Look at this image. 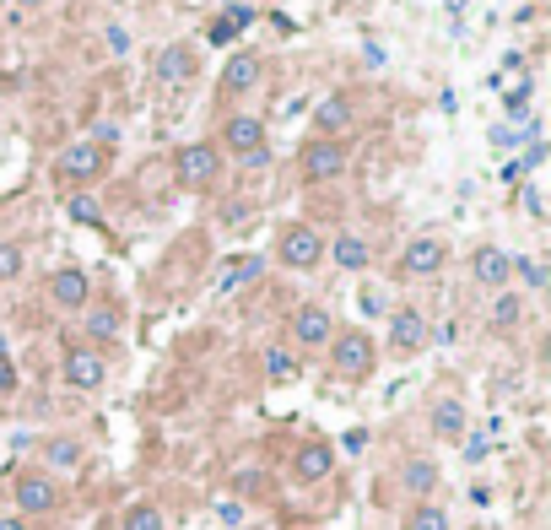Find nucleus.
Wrapping results in <instances>:
<instances>
[{
    "label": "nucleus",
    "instance_id": "obj_30",
    "mask_svg": "<svg viewBox=\"0 0 551 530\" xmlns=\"http://www.w3.org/2000/svg\"><path fill=\"white\" fill-rule=\"evenodd\" d=\"M11 390H17V363H11L6 352H0V401H6Z\"/></svg>",
    "mask_w": 551,
    "mask_h": 530
},
{
    "label": "nucleus",
    "instance_id": "obj_15",
    "mask_svg": "<svg viewBox=\"0 0 551 530\" xmlns=\"http://www.w3.org/2000/svg\"><path fill=\"white\" fill-rule=\"evenodd\" d=\"M87 293H92V287H87V276L76 271V265H71V271H55V282H49V298H55L60 309H82Z\"/></svg>",
    "mask_w": 551,
    "mask_h": 530
},
{
    "label": "nucleus",
    "instance_id": "obj_2",
    "mask_svg": "<svg viewBox=\"0 0 551 530\" xmlns=\"http://www.w3.org/2000/svg\"><path fill=\"white\" fill-rule=\"evenodd\" d=\"M276 249H281V265H292V271H314L325 260V238L308 228V222H287Z\"/></svg>",
    "mask_w": 551,
    "mask_h": 530
},
{
    "label": "nucleus",
    "instance_id": "obj_5",
    "mask_svg": "<svg viewBox=\"0 0 551 530\" xmlns=\"http://www.w3.org/2000/svg\"><path fill=\"white\" fill-rule=\"evenodd\" d=\"M222 141H227V152H238L244 163L260 168L265 163V125L254 114H238V119H227V130H222Z\"/></svg>",
    "mask_w": 551,
    "mask_h": 530
},
{
    "label": "nucleus",
    "instance_id": "obj_18",
    "mask_svg": "<svg viewBox=\"0 0 551 530\" xmlns=\"http://www.w3.org/2000/svg\"><path fill=\"white\" fill-rule=\"evenodd\" d=\"M433 433L438 439H465V406L460 401H438L433 406Z\"/></svg>",
    "mask_w": 551,
    "mask_h": 530
},
{
    "label": "nucleus",
    "instance_id": "obj_16",
    "mask_svg": "<svg viewBox=\"0 0 551 530\" xmlns=\"http://www.w3.org/2000/svg\"><path fill=\"white\" fill-rule=\"evenodd\" d=\"M260 271H265V260H260V255H238V260H227V265H222V276H217V293H238L244 282H260Z\"/></svg>",
    "mask_w": 551,
    "mask_h": 530
},
{
    "label": "nucleus",
    "instance_id": "obj_22",
    "mask_svg": "<svg viewBox=\"0 0 551 530\" xmlns=\"http://www.w3.org/2000/svg\"><path fill=\"white\" fill-rule=\"evenodd\" d=\"M125 530H168L163 509H157V503H130V509H125Z\"/></svg>",
    "mask_w": 551,
    "mask_h": 530
},
{
    "label": "nucleus",
    "instance_id": "obj_28",
    "mask_svg": "<svg viewBox=\"0 0 551 530\" xmlns=\"http://www.w3.org/2000/svg\"><path fill=\"white\" fill-rule=\"evenodd\" d=\"M492 325H497V330L519 325V298H497V303H492Z\"/></svg>",
    "mask_w": 551,
    "mask_h": 530
},
{
    "label": "nucleus",
    "instance_id": "obj_4",
    "mask_svg": "<svg viewBox=\"0 0 551 530\" xmlns=\"http://www.w3.org/2000/svg\"><path fill=\"white\" fill-rule=\"evenodd\" d=\"M298 163H303V179L308 184H325V179H341L346 174V152H341V141H330V136L308 141Z\"/></svg>",
    "mask_w": 551,
    "mask_h": 530
},
{
    "label": "nucleus",
    "instance_id": "obj_13",
    "mask_svg": "<svg viewBox=\"0 0 551 530\" xmlns=\"http://www.w3.org/2000/svg\"><path fill=\"white\" fill-rule=\"evenodd\" d=\"M438 265H443V244H438V238H411L406 255H400V271H406V276H433Z\"/></svg>",
    "mask_w": 551,
    "mask_h": 530
},
{
    "label": "nucleus",
    "instance_id": "obj_17",
    "mask_svg": "<svg viewBox=\"0 0 551 530\" xmlns=\"http://www.w3.org/2000/svg\"><path fill=\"white\" fill-rule=\"evenodd\" d=\"M254 82H260V60H254V55H233V60H227V71H222L227 92H249Z\"/></svg>",
    "mask_w": 551,
    "mask_h": 530
},
{
    "label": "nucleus",
    "instance_id": "obj_19",
    "mask_svg": "<svg viewBox=\"0 0 551 530\" xmlns=\"http://www.w3.org/2000/svg\"><path fill=\"white\" fill-rule=\"evenodd\" d=\"M314 119H319V130H325V136L335 141L346 125H352V109H346V98H325V103L314 109Z\"/></svg>",
    "mask_w": 551,
    "mask_h": 530
},
{
    "label": "nucleus",
    "instance_id": "obj_38",
    "mask_svg": "<svg viewBox=\"0 0 551 530\" xmlns=\"http://www.w3.org/2000/svg\"><path fill=\"white\" fill-rule=\"evenodd\" d=\"M0 530H28V525H22V520H0Z\"/></svg>",
    "mask_w": 551,
    "mask_h": 530
},
{
    "label": "nucleus",
    "instance_id": "obj_34",
    "mask_svg": "<svg viewBox=\"0 0 551 530\" xmlns=\"http://www.w3.org/2000/svg\"><path fill=\"white\" fill-rule=\"evenodd\" d=\"M460 444H465V460H487V439H481V433H470Z\"/></svg>",
    "mask_w": 551,
    "mask_h": 530
},
{
    "label": "nucleus",
    "instance_id": "obj_27",
    "mask_svg": "<svg viewBox=\"0 0 551 530\" xmlns=\"http://www.w3.org/2000/svg\"><path fill=\"white\" fill-rule=\"evenodd\" d=\"M17 276H22V249L0 244V282H17Z\"/></svg>",
    "mask_w": 551,
    "mask_h": 530
},
{
    "label": "nucleus",
    "instance_id": "obj_9",
    "mask_svg": "<svg viewBox=\"0 0 551 530\" xmlns=\"http://www.w3.org/2000/svg\"><path fill=\"white\" fill-rule=\"evenodd\" d=\"M389 347L395 352H422L427 347V320L416 309H395V320H389Z\"/></svg>",
    "mask_w": 551,
    "mask_h": 530
},
{
    "label": "nucleus",
    "instance_id": "obj_21",
    "mask_svg": "<svg viewBox=\"0 0 551 530\" xmlns=\"http://www.w3.org/2000/svg\"><path fill=\"white\" fill-rule=\"evenodd\" d=\"M265 374H271L276 384L298 379V357H292L287 347H265Z\"/></svg>",
    "mask_w": 551,
    "mask_h": 530
},
{
    "label": "nucleus",
    "instance_id": "obj_29",
    "mask_svg": "<svg viewBox=\"0 0 551 530\" xmlns=\"http://www.w3.org/2000/svg\"><path fill=\"white\" fill-rule=\"evenodd\" d=\"M103 211H98V201L92 195H71V222H98Z\"/></svg>",
    "mask_w": 551,
    "mask_h": 530
},
{
    "label": "nucleus",
    "instance_id": "obj_37",
    "mask_svg": "<svg viewBox=\"0 0 551 530\" xmlns=\"http://www.w3.org/2000/svg\"><path fill=\"white\" fill-rule=\"evenodd\" d=\"M341 444H346V449H352V455H357V449H362V444H368V433H362V428H352V433H346V439H341Z\"/></svg>",
    "mask_w": 551,
    "mask_h": 530
},
{
    "label": "nucleus",
    "instance_id": "obj_12",
    "mask_svg": "<svg viewBox=\"0 0 551 530\" xmlns=\"http://www.w3.org/2000/svg\"><path fill=\"white\" fill-rule=\"evenodd\" d=\"M195 76V49L190 44H168L163 60H157V82L163 87H184Z\"/></svg>",
    "mask_w": 551,
    "mask_h": 530
},
{
    "label": "nucleus",
    "instance_id": "obj_35",
    "mask_svg": "<svg viewBox=\"0 0 551 530\" xmlns=\"http://www.w3.org/2000/svg\"><path fill=\"white\" fill-rule=\"evenodd\" d=\"M233 33H238V28H233V22H227V17H222V22H217V28H211V44H227V38H233Z\"/></svg>",
    "mask_w": 551,
    "mask_h": 530
},
{
    "label": "nucleus",
    "instance_id": "obj_10",
    "mask_svg": "<svg viewBox=\"0 0 551 530\" xmlns=\"http://www.w3.org/2000/svg\"><path fill=\"white\" fill-rule=\"evenodd\" d=\"M103 379H109V363H103L98 352H71L65 357V384H71V390H98Z\"/></svg>",
    "mask_w": 551,
    "mask_h": 530
},
{
    "label": "nucleus",
    "instance_id": "obj_8",
    "mask_svg": "<svg viewBox=\"0 0 551 530\" xmlns=\"http://www.w3.org/2000/svg\"><path fill=\"white\" fill-rule=\"evenodd\" d=\"M330 471H335V449L319 444V439H308L298 455H292V476H298V482H325Z\"/></svg>",
    "mask_w": 551,
    "mask_h": 530
},
{
    "label": "nucleus",
    "instance_id": "obj_26",
    "mask_svg": "<svg viewBox=\"0 0 551 530\" xmlns=\"http://www.w3.org/2000/svg\"><path fill=\"white\" fill-rule=\"evenodd\" d=\"M406 487H411V493H433V487H438V466H433V460H411V466H406Z\"/></svg>",
    "mask_w": 551,
    "mask_h": 530
},
{
    "label": "nucleus",
    "instance_id": "obj_25",
    "mask_svg": "<svg viewBox=\"0 0 551 530\" xmlns=\"http://www.w3.org/2000/svg\"><path fill=\"white\" fill-rule=\"evenodd\" d=\"M335 265L362 271V265H368V244H362V238H335Z\"/></svg>",
    "mask_w": 551,
    "mask_h": 530
},
{
    "label": "nucleus",
    "instance_id": "obj_14",
    "mask_svg": "<svg viewBox=\"0 0 551 530\" xmlns=\"http://www.w3.org/2000/svg\"><path fill=\"white\" fill-rule=\"evenodd\" d=\"M470 271H476V282H481V287H508V271H514V265H508L503 249L481 244V249H476V260H470Z\"/></svg>",
    "mask_w": 551,
    "mask_h": 530
},
{
    "label": "nucleus",
    "instance_id": "obj_39",
    "mask_svg": "<svg viewBox=\"0 0 551 530\" xmlns=\"http://www.w3.org/2000/svg\"><path fill=\"white\" fill-rule=\"evenodd\" d=\"M22 6H44V0H22Z\"/></svg>",
    "mask_w": 551,
    "mask_h": 530
},
{
    "label": "nucleus",
    "instance_id": "obj_11",
    "mask_svg": "<svg viewBox=\"0 0 551 530\" xmlns=\"http://www.w3.org/2000/svg\"><path fill=\"white\" fill-rule=\"evenodd\" d=\"M17 509H28V514L60 509V487L49 482V476H22V482H17Z\"/></svg>",
    "mask_w": 551,
    "mask_h": 530
},
{
    "label": "nucleus",
    "instance_id": "obj_3",
    "mask_svg": "<svg viewBox=\"0 0 551 530\" xmlns=\"http://www.w3.org/2000/svg\"><path fill=\"white\" fill-rule=\"evenodd\" d=\"M103 168H109V152H103L98 141H76V147L60 152L55 179H60V184H87V179H98Z\"/></svg>",
    "mask_w": 551,
    "mask_h": 530
},
{
    "label": "nucleus",
    "instance_id": "obj_20",
    "mask_svg": "<svg viewBox=\"0 0 551 530\" xmlns=\"http://www.w3.org/2000/svg\"><path fill=\"white\" fill-rule=\"evenodd\" d=\"M119 330H125L119 309H92V314H87V336H92V341H119Z\"/></svg>",
    "mask_w": 551,
    "mask_h": 530
},
{
    "label": "nucleus",
    "instance_id": "obj_6",
    "mask_svg": "<svg viewBox=\"0 0 551 530\" xmlns=\"http://www.w3.org/2000/svg\"><path fill=\"white\" fill-rule=\"evenodd\" d=\"M173 168H179V184H190V190H206L211 179H217L222 157L206 147V141H195V147H179V157H173Z\"/></svg>",
    "mask_w": 551,
    "mask_h": 530
},
{
    "label": "nucleus",
    "instance_id": "obj_31",
    "mask_svg": "<svg viewBox=\"0 0 551 530\" xmlns=\"http://www.w3.org/2000/svg\"><path fill=\"white\" fill-rule=\"evenodd\" d=\"M227 22H233V28L244 33L249 22H254V6H244V0H233V6H227Z\"/></svg>",
    "mask_w": 551,
    "mask_h": 530
},
{
    "label": "nucleus",
    "instance_id": "obj_33",
    "mask_svg": "<svg viewBox=\"0 0 551 530\" xmlns=\"http://www.w3.org/2000/svg\"><path fill=\"white\" fill-rule=\"evenodd\" d=\"M519 276H524L530 287H546V265H541V260H524V265H519Z\"/></svg>",
    "mask_w": 551,
    "mask_h": 530
},
{
    "label": "nucleus",
    "instance_id": "obj_23",
    "mask_svg": "<svg viewBox=\"0 0 551 530\" xmlns=\"http://www.w3.org/2000/svg\"><path fill=\"white\" fill-rule=\"evenodd\" d=\"M406 530H449V514H443L438 503H416L406 514Z\"/></svg>",
    "mask_w": 551,
    "mask_h": 530
},
{
    "label": "nucleus",
    "instance_id": "obj_24",
    "mask_svg": "<svg viewBox=\"0 0 551 530\" xmlns=\"http://www.w3.org/2000/svg\"><path fill=\"white\" fill-rule=\"evenodd\" d=\"M44 455H49V466H60V471H76V466H82V444H76V439H49Z\"/></svg>",
    "mask_w": 551,
    "mask_h": 530
},
{
    "label": "nucleus",
    "instance_id": "obj_1",
    "mask_svg": "<svg viewBox=\"0 0 551 530\" xmlns=\"http://www.w3.org/2000/svg\"><path fill=\"white\" fill-rule=\"evenodd\" d=\"M373 357H379V352H373V341L362 336V330H346V336L330 341V368L341 379H368L373 374Z\"/></svg>",
    "mask_w": 551,
    "mask_h": 530
},
{
    "label": "nucleus",
    "instance_id": "obj_36",
    "mask_svg": "<svg viewBox=\"0 0 551 530\" xmlns=\"http://www.w3.org/2000/svg\"><path fill=\"white\" fill-rule=\"evenodd\" d=\"M109 44L119 49V55H125V49H130V33H125V28H109Z\"/></svg>",
    "mask_w": 551,
    "mask_h": 530
},
{
    "label": "nucleus",
    "instance_id": "obj_7",
    "mask_svg": "<svg viewBox=\"0 0 551 530\" xmlns=\"http://www.w3.org/2000/svg\"><path fill=\"white\" fill-rule=\"evenodd\" d=\"M330 309H319V303H303V309H292V336L303 341V347H330Z\"/></svg>",
    "mask_w": 551,
    "mask_h": 530
},
{
    "label": "nucleus",
    "instance_id": "obj_32",
    "mask_svg": "<svg viewBox=\"0 0 551 530\" xmlns=\"http://www.w3.org/2000/svg\"><path fill=\"white\" fill-rule=\"evenodd\" d=\"M217 520H222V525H244V503H233V498L217 503Z\"/></svg>",
    "mask_w": 551,
    "mask_h": 530
}]
</instances>
